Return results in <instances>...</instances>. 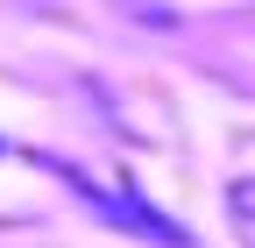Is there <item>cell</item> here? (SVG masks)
I'll return each instance as SVG.
<instances>
[{
    "mask_svg": "<svg viewBox=\"0 0 255 248\" xmlns=\"http://www.w3.org/2000/svg\"><path fill=\"white\" fill-rule=\"evenodd\" d=\"M227 220H234V234H241V248H255V177H241V184H227Z\"/></svg>",
    "mask_w": 255,
    "mask_h": 248,
    "instance_id": "1",
    "label": "cell"
}]
</instances>
